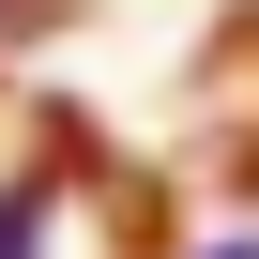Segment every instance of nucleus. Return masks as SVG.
I'll return each mask as SVG.
<instances>
[{"label": "nucleus", "mask_w": 259, "mask_h": 259, "mask_svg": "<svg viewBox=\"0 0 259 259\" xmlns=\"http://www.w3.org/2000/svg\"><path fill=\"white\" fill-rule=\"evenodd\" d=\"M0 259H153V183L92 122L0 107Z\"/></svg>", "instance_id": "nucleus-1"}, {"label": "nucleus", "mask_w": 259, "mask_h": 259, "mask_svg": "<svg viewBox=\"0 0 259 259\" xmlns=\"http://www.w3.org/2000/svg\"><path fill=\"white\" fill-rule=\"evenodd\" d=\"M16 16H31V0H0V31H16Z\"/></svg>", "instance_id": "nucleus-2"}, {"label": "nucleus", "mask_w": 259, "mask_h": 259, "mask_svg": "<svg viewBox=\"0 0 259 259\" xmlns=\"http://www.w3.org/2000/svg\"><path fill=\"white\" fill-rule=\"evenodd\" d=\"M213 259H259V244H213Z\"/></svg>", "instance_id": "nucleus-3"}]
</instances>
